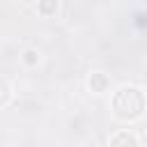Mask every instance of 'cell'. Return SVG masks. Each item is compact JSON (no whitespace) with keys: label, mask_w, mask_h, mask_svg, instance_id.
I'll use <instances>...</instances> for the list:
<instances>
[{"label":"cell","mask_w":147,"mask_h":147,"mask_svg":"<svg viewBox=\"0 0 147 147\" xmlns=\"http://www.w3.org/2000/svg\"><path fill=\"white\" fill-rule=\"evenodd\" d=\"M145 108H147V99H145L142 90H138L133 85L117 90L113 96V113L119 119H138L145 113Z\"/></svg>","instance_id":"obj_1"},{"label":"cell","mask_w":147,"mask_h":147,"mask_svg":"<svg viewBox=\"0 0 147 147\" xmlns=\"http://www.w3.org/2000/svg\"><path fill=\"white\" fill-rule=\"evenodd\" d=\"M110 147H138V138L131 131H117L110 138Z\"/></svg>","instance_id":"obj_2"},{"label":"cell","mask_w":147,"mask_h":147,"mask_svg":"<svg viewBox=\"0 0 147 147\" xmlns=\"http://www.w3.org/2000/svg\"><path fill=\"white\" fill-rule=\"evenodd\" d=\"M87 85H90V90H92V92H96V94H99V92H106V87H108V76L96 71V74H92V76H90Z\"/></svg>","instance_id":"obj_3"},{"label":"cell","mask_w":147,"mask_h":147,"mask_svg":"<svg viewBox=\"0 0 147 147\" xmlns=\"http://www.w3.org/2000/svg\"><path fill=\"white\" fill-rule=\"evenodd\" d=\"M57 11V0H39V14L53 16Z\"/></svg>","instance_id":"obj_4"},{"label":"cell","mask_w":147,"mask_h":147,"mask_svg":"<svg viewBox=\"0 0 147 147\" xmlns=\"http://www.w3.org/2000/svg\"><path fill=\"white\" fill-rule=\"evenodd\" d=\"M23 60H25V64L32 67V64L39 62V53H37V51H25V57H23Z\"/></svg>","instance_id":"obj_5"}]
</instances>
